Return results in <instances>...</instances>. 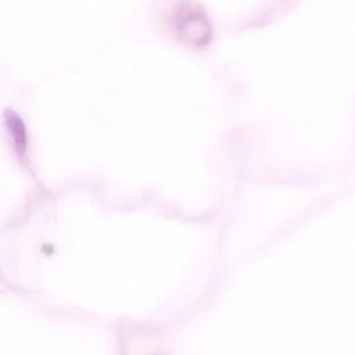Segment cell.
<instances>
[{"label": "cell", "instance_id": "obj_2", "mask_svg": "<svg viewBox=\"0 0 355 355\" xmlns=\"http://www.w3.org/2000/svg\"><path fill=\"white\" fill-rule=\"evenodd\" d=\"M3 118L15 150L19 155H24L27 145V133L23 119L11 107L4 110Z\"/></svg>", "mask_w": 355, "mask_h": 355}, {"label": "cell", "instance_id": "obj_1", "mask_svg": "<svg viewBox=\"0 0 355 355\" xmlns=\"http://www.w3.org/2000/svg\"><path fill=\"white\" fill-rule=\"evenodd\" d=\"M171 22L175 33L189 44L203 46L212 37L213 28L208 15L196 1H179L173 12Z\"/></svg>", "mask_w": 355, "mask_h": 355}]
</instances>
